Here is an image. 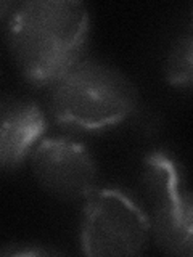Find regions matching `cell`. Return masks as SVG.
<instances>
[{
	"label": "cell",
	"mask_w": 193,
	"mask_h": 257,
	"mask_svg": "<svg viewBox=\"0 0 193 257\" xmlns=\"http://www.w3.org/2000/svg\"><path fill=\"white\" fill-rule=\"evenodd\" d=\"M45 128L47 117L34 101L10 100L2 103L0 164L4 172H13L32 155Z\"/></svg>",
	"instance_id": "5b68a950"
},
{
	"label": "cell",
	"mask_w": 193,
	"mask_h": 257,
	"mask_svg": "<svg viewBox=\"0 0 193 257\" xmlns=\"http://www.w3.org/2000/svg\"><path fill=\"white\" fill-rule=\"evenodd\" d=\"M4 255H50L53 254V251H47V249L36 246V244H28L23 249H16V247H10V249H4L2 251Z\"/></svg>",
	"instance_id": "9c48e42d"
},
{
	"label": "cell",
	"mask_w": 193,
	"mask_h": 257,
	"mask_svg": "<svg viewBox=\"0 0 193 257\" xmlns=\"http://www.w3.org/2000/svg\"><path fill=\"white\" fill-rule=\"evenodd\" d=\"M191 23H193V10H191Z\"/></svg>",
	"instance_id": "30bf717a"
},
{
	"label": "cell",
	"mask_w": 193,
	"mask_h": 257,
	"mask_svg": "<svg viewBox=\"0 0 193 257\" xmlns=\"http://www.w3.org/2000/svg\"><path fill=\"white\" fill-rule=\"evenodd\" d=\"M164 76L175 88H193V31L179 37L164 63Z\"/></svg>",
	"instance_id": "ba28073f"
},
{
	"label": "cell",
	"mask_w": 193,
	"mask_h": 257,
	"mask_svg": "<svg viewBox=\"0 0 193 257\" xmlns=\"http://www.w3.org/2000/svg\"><path fill=\"white\" fill-rule=\"evenodd\" d=\"M37 183L61 199H85L96 187V164L84 145L64 137L44 139L31 155Z\"/></svg>",
	"instance_id": "277c9868"
},
{
	"label": "cell",
	"mask_w": 193,
	"mask_h": 257,
	"mask_svg": "<svg viewBox=\"0 0 193 257\" xmlns=\"http://www.w3.org/2000/svg\"><path fill=\"white\" fill-rule=\"evenodd\" d=\"M142 179L153 207L166 203L185 188L179 163L169 153L161 150L151 151L143 158Z\"/></svg>",
	"instance_id": "52a82bcc"
},
{
	"label": "cell",
	"mask_w": 193,
	"mask_h": 257,
	"mask_svg": "<svg viewBox=\"0 0 193 257\" xmlns=\"http://www.w3.org/2000/svg\"><path fill=\"white\" fill-rule=\"evenodd\" d=\"M151 233L150 217L123 190L95 188L85 196L80 222L85 255H139Z\"/></svg>",
	"instance_id": "3957f363"
},
{
	"label": "cell",
	"mask_w": 193,
	"mask_h": 257,
	"mask_svg": "<svg viewBox=\"0 0 193 257\" xmlns=\"http://www.w3.org/2000/svg\"><path fill=\"white\" fill-rule=\"evenodd\" d=\"M90 20L77 0H26L7 20V45L28 82L52 85L82 60Z\"/></svg>",
	"instance_id": "6da1fadb"
},
{
	"label": "cell",
	"mask_w": 193,
	"mask_h": 257,
	"mask_svg": "<svg viewBox=\"0 0 193 257\" xmlns=\"http://www.w3.org/2000/svg\"><path fill=\"white\" fill-rule=\"evenodd\" d=\"M151 231L161 251L193 257V193L183 188L156 206Z\"/></svg>",
	"instance_id": "8992f818"
},
{
	"label": "cell",
	"mask_w": 193,
	"mask_h": 257,
	"mask_svg": "<svg viewBox=\"0 0 193 257\" xmlns=\"http://www.w3.org/2000/svg\"><path fill=\"white\" fill-rule=\"evenodd\" d=\"M139 103L132 80L99 60L82 58L50 85V111L60 125L100 132L118 125Z\"/></svg>",
	"instance_id": "7a4b0ae2"
}]
</instances>
